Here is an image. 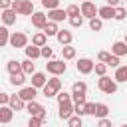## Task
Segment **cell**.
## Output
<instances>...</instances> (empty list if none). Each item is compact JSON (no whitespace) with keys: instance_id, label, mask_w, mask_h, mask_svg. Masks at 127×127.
I'll return each instance as SVG.
<instances>
[{"instance_id":"obj_44","label":"cell","mask_w":127,"mask_h":127,"mask_svg":"<svg viewBox=\"0 0 127 127\" xmlns=\"http://www.w3.org/2000/svg\"><path fill=\"white\" fill-rule=\"evenodd\" d=\"M8 97H10L8 93H4V91H0V105H6V103H8Z\"/></svg>"},{"instance_id":"obj_12","label":"cell","mask_w":127,"mask_h":127,"mask_svg":"<svg viewBox=\"0 0 127 127\" xmlns=\"http://www.w3.org/2000/svg\"><path fill=\"white\" fill-rule=\"evenodd\" d=\"M8 105H10L14 111H22V109L26 107V101H24L20 95H10V97H8Z\"/></svg>"},{"instance_id":"obj_29","label":"cell","mask_w":127,"mask_h":127,"mask_svg":"<svg viewBox=\"0 0 127 127\" xmlns=\"http://www.w3.org/2000/svg\"><path fill=\"white\" fill-rule=\"evenodd\" d=\"M89 28H91L93 32H99V30L103 28V22H101L99 18H95V16H93V18H89Z\"/></svg>"},{"instance_id":"obj_46","label":"cell","mask_w":127,"mask_h":127,"mask_svg":"<svg viewBox=\"0 0 127 127\" xmlns=\"http://www.w3.org/2000/svg\"><path fill=\"white\" fill-rule=\"evenodd\" d=\"M10 6H12V0H0V8H2V10L10 8Z\"/></svg>"},{"instance_id":"obj_47","label":"cell","mask_w":127,"mask_h":127,"mask_svg":"<svg viewBox=\"0 0 127 127\" xmlns=\"http://www.w3.org/2000/svg\"><path fill=\"white\" fill-rule=\"evenodd\" d=\"M119 2H121V0H107V4H109V6H113V8H115Z\"/></svg>"},{"instance_id":"obj_35","label":"cell","mask_w":127,"mask_h":127,"mask_svg":"<svg viewBox=\"0 0 127 127\" xmlns=\"http://www.w3.org/2000/svg\"><path fill=\"white\" fill-rule=\"evenodd\" d=\"M93 111H95V103L85 101L83 103V115H93Z\"/></svg>"},{"instance_id":"obj_30","label":"cell","mask_w":127,"mask_h":127,"mask_svg":"<svg viewBox=\"0 0 127 127\" xmlns=\"http://www.w3.org/2000/svg\"><path fill=\"white\" fill-rule=\"evenodd\" d=\"M20 65H22V71H24V73H34V64H32L30 58L24 60V62H20Z\"/></svg>"},{"instance_id":"obj_6","label":"cell","mask_w":127,"mask_h":127,"mask_svg":"<svg viewBox=\"0 0 127 127\" xmlns=\"http://www.w3.org/2000/svg\"><path fill=\"white\" fill-rule=\"evenodd\" d=\"M46 69L50 73H54V75H60V73L65 71V64H64V60H50L46 64Z\"/></svg>"},{"instance_id":"obj_36","label":"cell","mask_w":127,"mask_h":127,"mask_svg":"<svg viewBox=\"0 0 127 127\" xmlns=\"http://www.w3.org/2000/svg\"><path fill=\"white\" fill-rule=\"evenodd\" d=\"M69 24L75 26V28L81 26V24H83V16H81V14H77V16H69Z\"/></svg>"},{"instance_id":"obj_40","label":"cell","mask_w":127,"mask_h":127,"mask_svg":"<svg viewBox=\"0 0 127 127\" xmlns=\"http://www.w3.org/2000/svg\"><path fill=\"white\" fill-rule=\"evenodd\" d=\"M42 4H44V8H48V10H52V8H58V4H60V0H42Z\"/></svg>"},{"instance_id":"obj_5","label":"cell","mask_w":127,"mask_h":127,"mask_svg":"<svg viewBox=\"0 0 127 127\" xmlns=\"http://www.w3.org/2000/svg\"><path fill=\"white\" fill-rule=\"evenodd\" d=\"M8 44H10L12 48H26L28 38H26V34H22V32H14V34L8 38Z\"/></svg>"},{"instance_id":"obj_26","label":"cell","mask_w":127,"mask_h":127,"mask_svg":"<svg viewBox=\"0 0 127 127\" xmlns=\"http://www.w3.org/2000/svg\"><path fill=\"white\" fill-rule=\"evenodd\" d=\"M109 113V107L105 105V103H95V111H93V115H97V117H105Z\"/></svg>"},{"instance_id":"obj_49","label":"cell","mask_w":127,"mask_h":127,"mask_svg":"<svg viewBox=\"0 0 127 127\" xmlns=\"http://www.w3.org/2000/svg\"><path fill=\"white\" fill-rule=\"evenodd\" d=\"M125 2H127V0H125Z\"/></svg>"},{"instance_id":"obj_45","label":"cell","mask_w":127,"mask_h":127,"mask_svg":"<svg viewBox=\"0 0 127 127\" xmlns=\"http://www.w3.org/2000/svg\"><path fill=\"white\" fill-rule=\"evenodd\" d=\"M99 127H111V121L105 119V117H101V119H99Z\"/></svg>"},{"instance_id":"obj_20","label":"cell","mask_w":127,"mask_h":127,"mask_svg":"<svg viewBox=\"0 0 127 127\" xmlns=\"http://www.w3.org/2000/svg\"><path fill=\"white\" fill-rule=\"evenodd\" d=\"M111 52L115 56H127V44L125 42H115L113 48H111Z\"/></svg>"},{"instance_id":"obj_10","label":"cell","mask_w":127,"mask_h":127,"mask_svg":"<svg viewBox=\"0 0 127 127\" xmlns=\"http://www.w3.org/2000/svg\"><path fill=\"white\" fill-rule=\"evenodd\" d=\"M18 95H20L24 101H32V99H36V95H38V87H34V85H30V87H22Z\"/></svg>"},{"instance_id":"obj_24","label":"cell","mask_w":127,"mask_h":127,"mask_svg":"<svg viewBox=\"0 0 127 127\" xmlns=\"http://www.w3.org/2000/svg\"><path fill=\"white\" fill-rule=\"evenodd\" d=\"M26 56L30 58V60H36V58H40V46H28L26 48Z\"/></svg>"},{"instance_id":"obj_3","label":"cell","mask_w":127,"mask_h":127,"mask_svg":"<svg viewBox=\"0 0 127 127\" xmlns=\"http://www.w3.org/2000/svg\"><path fill=\"white\" fill-rule=\"evenodd\" d=\"M97 87L103 91V93H115L117 91V81L115 79H111V77H107V75H99V81H97Z\"/></svg>"},{"instance_id":"obj_38","label":"cell","mask_w":127,"mask_h":127,"mask_svg":"<svg viewBox=\"0 0 127 127\" xmlns=\"http://www.w3.org/2000/svg\"><path fill=\"white\" fill-rule=\"evenodd\" d=\"M67 123H69V127H81V115H77V117H67Z\"/></svg>"},{"instance_id":"obj_31","label":"cell","mask_w":127,"mask_h":127,"mask_svg":"<svg viewBox=\"0 0 127 127\" xmlns=\"http://www.w3.org/2000/svg\"><path fill=\"white\" fill-rule=\"evenodd\" d=\"M8 38H10V34H8V28H6V26H0V48L8 44Z\"/></svg>"},{"instance_id":"obj_9","label":"cell","mask_w":127,"mask_h":127,"mask_svg":"<svg viewBox=\"0 0 127 127\" xmlns=\"http://www.w3.org/2000/svg\"><path fill=\"white\" fill-rule=\"evenodd\" d=\"M75 67H77L79 73H91V71H93V62H91L89 58H81Z\"/></svg>"},{"instance_id":"obj_43","label":"cell","mask_w":127,"mask_h":127,"mask_svg":"<svg viewBox=\"0 0 127 127\" xmlns=\"http://www.w3.org/2000/svg\"><path fill=\"white\" fill-rule=\"evenodd\" d=\"M62 101H69V93H65V91L58 93V103H62Z\"/></svg>"},{"instance_id":"obj_11","label":"cell","mask_w":127,"mask_h":127,"mask_svg":"<svg viewBox=\"0 0 127 127\" xmlns=\"http://www.w3.org/2000/svg\"><path fill=\"white\" fill-rule=\"evenodd\" d=\"M46 22H48V16H46L44 12H34V14H32V26H34V28H40V30H42V28L46 26Z\"/></svg>"},{"instance_id":"obj_39","label":"cell","mask_w":127,"mask_h":127,"mask_svg":"<svg viewBox=\"0 0 127 127\" xmlns=\"http://www.w3.org/2000/svg\"><path fill=\"white\" fill-rule=\"evenodd\" d=\"M65 14H67V16H77V14H81V12H79V6H75V4H71V6H67V10H65Z\"/></svg>"},{"instance_id":"obj_4","label":"cell","mask_w":127,"mask_h":127,"mask_svg":"<svg viewBox=\"0 0 127 127\" xmlns=\"http://www.w3.org/2000/svg\"><path fill=\"white\" fill-rule=\"evenodd\" d=\"M85 91H87V85L83 81H75L73 87H71V97L75 103H85Z\"/></svg>"},{"instance_id":"obj_27","label":"cell","mask_w":127,"mask_h":127,"mask_svg":"<svg viewBox=\"0 0 127 127\" xmlns=\"http://www.w3.org/2000/svg\"><path fill=\"white\" fill-rule=\"evenodd\" d=\"M6 67H8L10 73H18V71H22V65H20L18 60H10V62L6 64Z\"/></svg>"},{"instance_id":"obj_48","label":"cell","mask_w":127,"mask_h":127,"mask_svg":"<svg viewBox=\"0 0 127 127\" xmlns=\"http://www.w3.org/2000/svg\"><path fill=\"white\" fill-rule=\"evenodd\" d=\"M125 44H127V34H125Z\"/></svg>"},{"instance_id":"obj_41","label":"cell","mask_w":127,"mask_h":127,"mask_svg":"<svg viewBox=\"0 0 127 127\" xmlns=\"http://www.w3.org/2000/svg\"><path fill=\"white\" fill-rule=\"evenodd\" d=\"M105 64H107V65H111V67H117V65H119V56H115V54H113V56H109V60H107Z\"/></svg>"},{"instance_id":"obj_13","label":"cell","mask_w":127,"mask_h":127,"mask_svg":"<svg viewBox=\"0 0 127 127\" xmlns=\"http://www.w3.org/2000/svg\"><path fill=\"white\" fill-rule=\"evenodd\" d=\"M71 113H73V103H71V99H69V101H62V103H60V113H58V115H60L62 119H67Z\"/></svg>"},{"instance_id":"obj_18","label":"cell","mask_w":127,"mask_h":127,"mask_svg":"<svg viewBox=\"0 0 127 127\" xmlns=\"http://www.w3.org/2000/svg\"><path fill=\"white\" fill-rule=\"evenodd\" d=\"M46 81H48L46 73H42V71L32 73V85H34V87H44V83H46Z\"/></svg>"},{"instance_id":"obj_14","label":"cell","mask_w":127,"mask_h":127,"mask_svg":"<svg viewBox=\"0 0 127 127\" xmlns=\"http://www.w3.org/2000/svg\"><path fill=\"white\" fill-rule=\"evenodd\" d=\"M2 22H4V26H12V24H16V12H14L12 8L2 10Z\"/></svg>"},{"instance_id":"obj_28","label":"cell","mask_w":127,"mask_h":127,"mask_svg":"<svg viewBox=\"0 0 127 127\" xmlns=\"http://www.w3.org/2000/svg\"><path fill=\"white\" fill-rule=\"evenodd\" d=\"M46 38H48V36H46L44 32H38V34H34L32 44H34V46H44V44H46Z\"/></svg>"},{"instance_id":"obj_23","label":"cell","mask_w":127,"mask_h":127,"mask_svg":"<svg viewBox=\"0 0 127 127\" xmlns=\"http://www.w3.org/2000/svg\"><path fill=\"white\" fill-rule=\"evenodd\" d=\"M115 81H127V65H117V71H115Z\"/></svg>"},{"instance_id":"obj_15","label":"cell","mask_w":127,"mask_h":127,"mask_svg":"<svg viewBox=\"0 0 127 127\" xmlns=\"http://www.w3.org/2000/svg\"><path fill=\"white\" fill-rule=\"evenodd\" d=\"M12 115H14V109L12 107L0 105V123H10L12 121Z\"/></svg>"},{"instance_id":"obj_7","label":"cell","mask_w":127,"mask_h":127,"mask_svg":"<svg viewBox=\"0 0 127 127\" xmlns=\"http://www.w3.org/2000/svg\"><path fill=\"white\" fill-rule=\"evenodd\" d=\"M79 12H81V16H85V18H93V16L97 14V6H95L91 0H83Z\"/></svg>"},{"instance_id":"obj_34","label":"cell","mask_w":127,"mask_h":127,"mask_svg":"<svg viewBox=\"0 0 127 127\" xmlns=\"http://www.w3.org/2000/svg\"><path fill=\"white\" fill-rule=\"evenodd\" d=\"M93 69H95L97 75H105V71H107V64H105V62H103V64H93Z\"/></svg>"},{"instance_id":"obj_21","label":"cell","mask_w":127,"mask_h":127,"mask_svg":"<svg viewBox=\"0 0 127 127\" xmlns=\"http://www.w3.org/2000/svg\"><path fill=\"white\" fill-rule=\"evenodd\" d=\"M24 81H26V77H24V71H18V73H10V83L12 85H24Z\"/></svg>"},{"instance_id":"obj_2","label":"cell","mask_w":127,"mask_h":127,"mask_svg":"<svg viewBox=\"0 0 127 127\" xmlns=\"http://www.w3.org/2000/svg\"><path fill=\"white\" fill-rule=\"evenodd\" d=\"M44 95L46 97H54V95H58V91L62 89V79L58 77V75H54L52 79H48L46 83H44Z\"/></svg>"},{"instance_id":"obj_16","label":"cell","mask_w":127,"mask_h":127,"mask_svg":"<svg viewBox=\"0 0 127 127\" xmlns=\"http://www.w3.org/2000/svg\"><path fill=\"white\" fill-rule=\"evenodd\" d=\"M97 14H99L103 20H111V18H113V14H115V8L107 4V6H101V8H97Z\"/></svg>"},{"instance_id":"obj_8","label":"cell","mask_w":127,"mask_h":127,"mask_svg":"<svg viewBox=\"0 0 127 127\" xmlns=\"http://www.w3.org/2000/svg\"><path fill=\"white\" fill-rule=\"evenodd\" d=\"M26 109L30 111V115H38V117H46V109H44V105H40L38 101H28V105H26Z\"/></svg>"},{"instance_id":"obj_25","label":"cell","mask_w":127,"mask_h":127,"mask_svg":"<svg viewBox=\"0 0 127 127\" xmlns=\"http://www.w3.org/2000/svg\"><path fill=\"white\" fill-rule=\"evenodd\" d=\"M62 56H64V60H71V58H75V48H71L69 44H65V46L62 48Z\"/></svg>"},{"instance_id":"obj_17","label":"cell","mask_w":127,"mask_h":127,"mask_svg":"<svg viewBox=\"0 0 127 127\" xmlns=\"http://www.w3.org/2000/svg\"><path fill=\"white\" fill-rule=\"evenodd\" d=\"M65 16H67V14H65V10H60V8H52V10L48 12V18H50V20H54V22H62Z\"/></svg>"},{"instance_id":"obj_32","label":"cell","mask_w":127,"mask_h":127,"mask_svg":"<svg viewBox=\"0 0 127 127\" xmlns=\"http://www.w3.org/2000/svg\"><path fill=\"white\" fill-rule=\"evenodd\" d=\"M44 121H46V117H38V115H32V117H30V121H28V125H30V127H40Z\"/></svg>"},{"instance_id":"obj_42","label":"cell","mask_w":127,"mask_h":127,"mask_svg":"<svg viewBox=\"0 0 127 127\" xmlns=\"http://www.w3.org/2000/svg\"><path fill=\"white\" fill-rule=\"evenodd\" d=\"M109 56H111L109 52H99V54H97V60H99V62H107Z\"/></svg>"},{"instance_id":"obj_37","label":"cell","mask_w":127,"mask_h":127,"mask_svg":"<svg viewBox=\"0 0 127 127\" xmlns=\"http://www.w3.org/2000/svg\"><path fill=\"white\" fill-rule=\"evenodd\" d=\"M52 54H54V52H52L50 46H46V44L40 46V56H42V58H52Z\"/></svg>"},{"instance_id":"obj_1","label":"cell","mask_w":127,"mask_h":127,"mask_svg":"<svg viewBox=\"0 0 127 127\" xmlns=\"http://www.w3.org/2000/svg\"><path fill=\"white\" fill-rule=\"evenodd\" d=\"M16 14H22V16H32L34 14V4L32 0H12V6H10Z\"/></svg>"},{"instance_id":"obj_22","label":"cell","mask_w":127,"mask_h":127,"mask_svg":"<svg viewBox=\"0 0 127 127\" xmlns=\"http://www.w3.org/2000/svg\"><path fill=\"white\" fill-rule=\"evenodd\" d=\"M42 30H44V34H46V36H56V34H58V26H56V22H54V20L46 22V26H44Z\"/></svg>"},{"instance_id":"obj_33","label":"cell","mask_w":127,"mask_h":127,"mask_svg":"<svg viewBox=\"0 0 127 127\" xmlns=\"http://www.w3.org/2000/svg\"><path fill=\"white\" fill-rule=\"evenodd\" d=\"M125 16H127V10L121 8V6H115V14H113V18H115V20H123Z\"/></svg>"},{"instance_id":"obj_19","label":"cell","mask_w":127,"mask_h":127,"mask_svg":"<svg viewBox=\"0 0 127 127\" xmlns=\"http://www.w3.org/2000/svg\"><path fill=\"white\" fill-rule=\"evenodd\" d=\"M58 42L62 44V46H65V44H71V32H67V30H58Z\"/></svg>"}]
</instances>
